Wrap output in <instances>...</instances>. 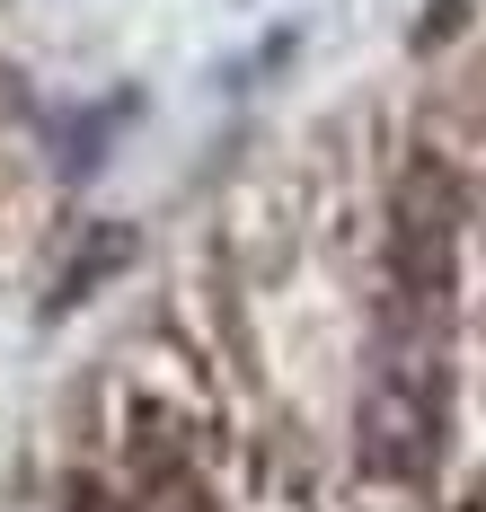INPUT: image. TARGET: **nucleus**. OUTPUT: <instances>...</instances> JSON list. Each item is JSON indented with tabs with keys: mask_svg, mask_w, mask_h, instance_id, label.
Segmentation results:
<instances>
[{
	"mask_svg": "<svg viewBox=\"0 0 486 512\" xmlns=\"http://www.w3.org/2000/svg\"><path fill=\"white\" fill-rule=\"evenodd\" d=\"M451 309L389 301V327L372 345V380L354 407V451L380 486H425L451 433Z\"/></svg>",
	"mask_w": 486,
	"mask_h": 512,
	"instance_id": "1",
	"label": "nucleus"
},
{
	"mask_svg": "<svg viewBox=\"0 0 486 512\" xmlns=\"http://www.w3.org/2000/svg\"><path fill=\"white\" fill-rule=\"evenodd\" d=\"M124 248H133V230H98V239L80 248V265H71V274L54 283V309H71L80 292H89V283H98V274H107V265H124Z\"/></svg>",
	"mask_w": 486,
	"mask_h": 512,
	"instance_id": "4",
	"label": "nucleus"
},
{
	"mask_svg": "<svg viewBox=\"0 0 486 512\" xmlns=\"http://www.w3.org/2000/svg\"><path fill=\"white\" fill-rule=\"evenodd\" d=\"M142 477H133V504L124 512H213L204 504V486H195V468L177 460V451H142Z\"/></svg>",
	"mask_w": 486,
	"mask_h": 512,
	"instance_id": "3",
	"label": "nucleus"
},
{
	"mask_svg": "<svg viewBox=\"0 0 486 512\" xmlns=\"http://www.w3.org/2000/svg\"><path fill=\"white\" fill-rule=\"evenodd\" d=\"M460 248H469V195L433 151H416L389 186V301L451 309Z\"/></svg>",
	"mask_w": 486,
	"mask_h": 512,
	"instance_id": "2",
	"label": "nucleus"
},
{
	"mask_svg": "<svg viewBox=\"0 0 486 512\" xmlns=\"http://www.w3.org/2000/svg\"><path fill=\"white\" fill-rule=\"evenodd\" d=\"M80 512H115V504H107V495H98V486H89V495H80Z\"/></svg>",
	"mask_w": 486,
	"mask_h": 512,
	"instance_id": "5",
	"label": "nucleus"
}]
</instances>
